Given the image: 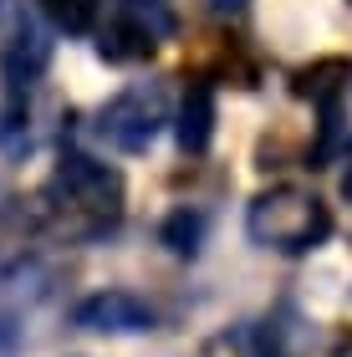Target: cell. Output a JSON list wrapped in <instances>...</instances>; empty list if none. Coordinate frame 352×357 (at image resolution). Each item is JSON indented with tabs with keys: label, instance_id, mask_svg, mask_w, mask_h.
Wrapping results in <instances>:
<instances>
[{
	"label": "cell",
	"instance_id": "cell-1",
	"mask_svg": "<svg viewBox=\"0 0 352 357\" xmlns=\"http://www.w3.org/2000/svg\"><path fill=\"white\" fill-rule=\"evenodd\" d=\"M41 215L67 245L107 235L123 220V174L92 153H61L41 189Z\"/></svg>",
	"mask_w": 352,
	"mask_h": 357
},
{
	"label": "cell",
	"instance_id": "cell-2",
	"mask_svg": "<svg viewBox=\"0 0 352 357\" xmlns=\"http://www.w3.org/2000/svg\"><path fill=\"white\" fill-rule=\"evenodd\" d=\"M245 235L261 250L276 255H307L316 245H327L332 235V209L301 184H276L266 194H255L245 209Z\"/></svg>",
	"mask_w": 352,
	"mask_h": 357
},
{
	"label": "cell",
	"instance_id": "cell-3",
	"mask_svg": "<svg viewBox=\"0 0 352 357\" xmlns=\"http://www.w3.org/2000/svg\"><path fill=\"white\" fill-rule=\"evenodd\" d=\"M164 123H169L164 87H158V82H138V87L118 92L113 102H102L98 138L113 143L118 153H143V149H153V138L164 133Z\"/></svg>",
	"mask_w": 352,
	"mask_h": 357
},
{
	"label": "cell",
	"instance_id": "cell-4",
	"mask_svg": "<svg viewBox=\"0 0 352 357\" xmlns=\"http://www.w3.org/2000/svg\"><path fill=\"white\" fill-rule=\"evenodd\" d=\"M46 61H52V41L36 26V15L15 10L10 36L0 46V82H6V97H31V87L41 82Z\"/></svg>",
	"mask_w": 352,
	"mask_h": 357
},
{
	"label": "cell",
	"instance_id": "cell-5",
	"mask_svg": "<svg viewBox=\"0 0 352 357\" xmlns=\"http://www.w3.org/2000/svg\"><path fill=\"white\" fill-rule=\"evenodd\" d=\"M72 321L82 332L123 337V332H148L153 327V306L143 301V296H133V291H98V296H87L72 312Z\"/></svg>",
	"mask_w": 352,
	"mask_h": 357
},
{
	"label": "cell",
	"instance_id": "cell-6",
	"mask_svg": "<svg viewBox=\"0 0 352 357\" xmlns=\"http://www.w3.org/2000/svg\"><path fill=\"white\" fill-rule=\"evenodd\" d=\"M174 138H179V153L199 158L215 138V87L210 82H189L184 102H179V123H174Z\"/></svg>",
	"mask_w": 352,
	"mask_h": 357
},
{
	"label": "cell",
	"instance_id": "cell-7",
	"mask_svg": "<svg viewBox=\"0 0 352 357\" xmlns=\"http://www.w3.org/2000/svg\"><path fill=\"white\" fill-rule=\"evenodd\" d=\"M153 31L133 21V15H118V21H107L98 31V56L102 61H143V56H153Z\"/></svg>",
	"mask_w": 352,
	"mask_h": 357
},
{
	"label": "cell",
	"instance_id": "cell-8",
	"mask_svg": "<svg viewBox=\"0 0 352 357\" xmlns=\"http://www.w3.org/2000/svg\"><path fill=\"white\" fill-rule=\"evenodd\" d=\"M199 357H276V337L261 321H235V327H220L215 337H204Z\"/></svg>",
	"mask_w": 352,
	"mask_h": 357
},
{
	"label": "cell",
	"instance_id": "cell-9",
	"mask_svg": "<svg viewBox=\"0 0 352 357\" xmlns=\"http://www.w3.org/2000/svg\"><path fill=\"white\" fill-rule=\"evenodd\" d=\"M347 82H352V67H347V61H316L312 72L296 77V92L307 97L316 112H327V107H342Z\"/></svg>",
	"mask_w": 352,
	"mask_h": 357
},
{
	"label": "cell",
	"instance_id": "cell-10",
	"mask_svg": "<svg viewBox=\"0 0 352 357\" xmlns=\"http://www.w3.org/2000/svg\"><path fill=\"white\" fill-rule=\"evenodd\" d=\"M36 6V15L52 31H61V36H87L92 26H98L102 15V0H31Z\"/></svg>",
	"mask_w": 352,
	"mask_h": 357
},
{
	"label": "cell",
	"instance_id": "cell-11",
	"mask_svg": "<svg viewBox=\"0 0 352 357\" xmlns=\"http://www.w3.org/2000/svg\"><path fill=\"white\" fill-rule=\"evenodd\" d=\"M158 240L179 255V261H189V255H199V240H204V215H194V209H174V215L164 220V230H158Z\"/></svg>",
	"mask_w": 352,
	"mask_h": 357
},
{
	"label": "cell",
	"instance_id": "cell-12",
	"mask_svg": "<svg viewBox=\"0 0 352 357\" xmlns=\"http://www.w3.org/2000/svg\"><path fill=\"white\" fill-rule=\"evenodd\" d=\"M26 143H31V107H26V97H6V107H0V149L15 158V153H26Z\"/></svg>",
	"mask_w": 352,
	"mask_h": 357
},
{
	"label": "cell",
	"instance_id": "cell-13",
	"mask_svg": "<svg viewBox=\"0 0 352 357\" xmlns=\"http://www.w3.org/2000/svg\"><path fill=\"white\" fill-rule=\"evenodd\" d=\"M327 357H352V332H342L337 342H332V352H327Z\"/></svg>",
	"mask_w": 352,
	"mask_h": 357
},
{
	"label": "cell",
	"instance_id": "cell-14",
	"mask_svg": "<svg viewBox=\"0 0 352 357\" xmlns=\"http://www.w3.org/2000/svg\"><path fill=\"white\" fill-rule=\"evenodd\" d=\"M342 199L352 204V164H347V174H342Z\"/></svg>",
	"mask_w": 352,
	"mask_h": 357
},
{
	"label": "cell",
	"instance_id": "cell-15",
	"mask_svg": "<svg viewBox=\"0 0 352 357\" xmlns=\"http://www.w3.org/2000/svg\"><path fill=\"white\" fill-rule=\"evenodd\" d=\"M138 6H148V0H138Z\"/></svg>",
	"mask_w": 352,
	"mask_h": 357
}]
</instances>
